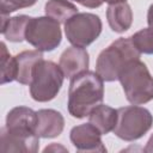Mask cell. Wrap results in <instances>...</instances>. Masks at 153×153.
<instances>
[{"label": "cell", "instance_id": "obj_10", "mask_svg": "<svg viewBox=\"0 0 153 153\" xmlns=\"http://www.w3.org/2000/svg\"><path fill=\"white\" fill-rule=\"evenodd\" d=\"M39 148V136H25L10 133L5 127L0 130V152L1 153H35Z\"/></svg>", "mask_w": 153, "mask_h": 153}, {"label": "cell", "instance_id": "obj_23", "mask_svg": "<svg viewBox=\"0 0 153 153\" xmlns=\"http://www.w3.org/2000/svg\"><path fill=\"white\" fill-rule=\"evenodd\" d=\"M147 23H148L149 27L153 29V4L149 6L148 12H147Z\"/></svg>", "mask_w": 153, "mask_h": 153}, {"label": "cell", "instance_id": "obj_22", "mask_svg": "<svg viewBox=\"0 0 153 153\" xmlns=\"http://www.w3.org/2000/svg\"><path fill=\"white\" fill-rule=\"evenodd\" d=\"M50 151H62V152H67V148L60 146V145H56V143H53L50 146H47L44 148V152H50Z\"/></svg>", "mask_w": 153, "mask_h": 153}, {"label": "cell", "instance_id": "obj_15", "mask_svg": "<svg viewBox=\"0 0 153 153\" xmlns=\"http://www.w3.org/2000/svg\"><path fill=\"white\" fill-rule=\"evenodd\" d=\"M31 17L20 14L16 17H7V14H1V26L0 31L4 37L10 42H22L25 39L26 27Z\"/></svg>", "mask_w": 153, "mask_h": 153}, {"label": "cell", "instance_id": "obj_6", "mask_svg": "<svg viewBox=\"0 0 153 153\" xmlns=\"http://www.w3.org/2000/svg\"><path fill=\"white\" fill-rule=\"evenodd\" d=\"M62 39L60 23L45 16L31 18L25 33V41L39 51H51L57 48Z\"/></svg>", "mask_w": 153, "mask_h": 153}, {"label": "cell", "instance_id": "obj_9", "mask_svg": "<svg viewBox=\"0 0 153 153\" xmlns=\"http://www.w3.org/2000/svg\"><path fill=\"white\" fill-rule=\"evenodd\" d=\"M37 127V112L26 106H16L6 116L5 128L13 134L33 136Z\"/></svg>", "mask_w": 153, "mask_h": 153}, {"label": "cell", "instance_id": "obj_11", "mask_svg": "<svg viewBox=\"0 0 153 153\" xmlns=\"http://www.w3.org/2000/svg\"><path fill=\"white\" fill-rule=\"evenodd\" d=\"M90 65L88 53L80 47H69L60 56L59 66L66 78H73L85 71Z\"/></svg>", "mask_w": 153, "mask_h": 153}, {"label": "cell", "instance_id": "obj_3", "mask_svg": "<svg viewBox=\"0 0 153 153\" xmlns=\"http://www.w3.org/2000/svg\"><path fill=\"white\" fill-rule=\"evenodd\" d=\"M140 55L141 53L136 49L130 37H120L100 51L96 62V72L104 81L118 80V74L123 66L130 60L140 59Z\"/></svg>", "mask_w": 153, "mask_h": 153}, {"label": "cell", "instance_id": "obj_24", "mask_svg": "<svg viewBox=\"0 0 153 153\" xmlns=\"http://www.w3.org/2000/svg\"><path fill=\"white\" fill-rule=\"evenodd\" d=\"M143 151L147 152V153H153V134H152V136L149 137V140L147 141V143H146Z\"/></svg>", "mask_w": 153, "mask_h": 153}, {"label": "cell", "instance_id": "obj_2", "mask_svg": "<svg viewBox=\"0 0 153 153\" xmlns=\"http://www.w3.org/2000/svg\"><path fill=\"white\" fill-rule=\"evenodd\" d=\"M118 80L129 103L141 105L153 99V76L140 59L128 61L121 69Z\"/></svg>", "mask_w": 153, "mask_h": 153}, {"label": "cell", "instance_id": "obj_13", "mask_svg": "<svg viewBox=\"0 0 153 153\" xmlns=\"http://www.w3.org/2000/svg\"><path fill=\"white\" fill-rule=\"evenodd\" d=\"M106 19L112 31L118 33L124 32L131 26L133 23L131 8L127 1L111 4L106 10Z\"/></svg>", "mask_w": 153, "mask_h": 153}, {"label": "cell", "instance_id": "obj_4", "mask_svg": "<svg viewBox=\"0 0 153 153\" xmlns=\"http://www.w3.org/2000/svg\"><path fill=\"white\" fill-rule=\"evenodd\" d=\"M63 73L55 62L41 60L32 71L30 94L36 102H49L54 99L63 84Z\"/></svg>", "mask_w": 153, "mask_h": 153}, {"label": "cell", "instance_id": "obj_12", "mask_svg": "<svg viewBox=\"0 0 153 153\" xmlns=\"http://www.w3.org/2000/svg\"><path fill=\"white\" fill-rule=\"evenodd\" d=\"M65 128V118L54 109H41L37 111L36 133L39 137L53 139L59 136Z\"/></svg>", "mask_w": 153, "mask_h": 153}, {"label": "cell", "instance_id": "obj_14", "mask_svg": "<svg viewBox=\"0 0 153 153\" xmlns=\"http://www.w3.org/2000/svg\"><path fill=\"white\" fill-rule=\"evenodd\" d=\"M43 60V54L39 50H24L16 55L17 75L16 80L23 85H30L32 80V71L37 62Z\"/></svg>", "mask_w": 153, "mask_h": 153}, {"label": "cell", "instance_id": "obj_25", "mask_svg": "<svg viewBox=\"0 0 153 153\" xmlns=\"http://www.w3.org/2000/svg\"><path fill=\"white\" fill-rule=\"evenodd\" d=\"M103 1H105V2H108V4H117V2H124V1H127V0H103Z\"/></svg>", "mask_w": 153, "mask_h": 153}, {"label": "cell", "instance_id": "obj_20", "mask_svg": "<svg viewBox=\"0 0 153 153\" xmlns=\"http://www.w3.org/2000/svg\"><path fill=\"white\" fill-rule=\"evenodd\" d=\"M37 0H0L1 14H10L20 8H26L36 4Z\"/></svg>", "mask_w": 153, "mask_h": 153}, {"label": "cell", "instance_id": "obj_16", "mask_svg": "<svg viewBox=\"0 0 153 153\" xmlns=\"http://www.w3.org/2000/svg\"><path fill=\"white\" fill-rule=\"evenodd\" d=\"M88 121L102 133V135L108 134L114 130L117 123V110L106 104H99L88 114Z\"/></svg>", "mask_w": 153, "mask_h": 153}, {"label": "cell", "instance_id": "obj_7", "mask_svg": "<svg viewBox=\"0 0 153 153\" xmlns=\"http://www.w3.org/2000/svg\"><path fill=\"white\" fill-rule=\"evenodd\" d=\"M102 32V20L93 13H76L65 23V35L74 47L85 48Z\"/></svg>", "mask_w": 153, "mask_h": 153}, {"label": "cell", "instance_id": "obj_8", "mask_svg": "<svg viewBox=\"0 0 153 153\" xmlns=\"http://www.w3.org/2000/svg\"><path fill=\"white\" fill-rule=\"evenodd\" d=\"M69 137L79 152H106L102 141V133L90 122L72 128Z\"/></svg>", "mask_w": 153, "mask_h": 153}, {"label": "cell", "instance_id": "obj_17", "mask_svg": "<svg viewBox=\"0 0 153 153\" xmlns=\"http://www.w3.org/2000/svg\"><path fill=\"white\" fill-rule=\"evenodd\" d=\"M45 16L55 19L56 22L66 23L69 18L78 13V8L68 0H48L44 6Z\"/></svg>", "mask_w": 153, "mask_h": 153}, {"label": "cell", "instance_id": "obj_18", "mask_svg": "<svg viewBox=\"0 0 153 153\" xmlns=\"http://www.w3.org/2000/svg\"><path fill=\"white\" fill-rule=\"evenodd\" d=\"M1 80L0 82L7 84L13 80H16L17 75V63H16V56H11V54L7 51L6 44L1 42Z\"/></svg>", "mask_w": 153, "mask_h": 153}, {"label": "cell", "instance_id": "obj_19", "mask_svg": "<svg viewBox=\"0 0 153 153\" xmlns=\"http://www.w3.org/2000/svg\"><path fill=\"white\" fill-rule=\"evenodd\" d=\"M134 45L141 54H153V29L145 27L130 36Z\"/></svg>", "mask_w": 153, "mask_h": 153}, {"label": "cell", "instance_id": "obj_5", "mask_svg": "<svg viewBox=\"0 0 153 153\" xmlns=\"http://www.w3.org/2000/svg\"><path fill=\"white\" fill-rule=\"evenodd\" d=\"M152 126V114L146 108L133 104L117 109V123L112 131L124 141H135L142 137Z\"/></svg>", "mask_w": 153, "mask_h": 153}, {"label": "cell", "instance_id": "obj_21", "mask_svg": "<svg viewBox=\"0 0 153 153\" xmlns=\"http://www.w3.org/2000/svg\"><path fill=\"white\" fill-rule=\"evenodd\" d=\"M85 7H88V8H96V7H99L104 1L103 0H73Z\"/></svg>", "mask_w": 153, "mask_h": 153}, {"label": "cell", "instance_id": "obj_1", "mask_svg": "<svg viewBox=\"0 0 153 153\" xmlns=\"http://www.w3.org/2000/svg\"><path fill=\"white\" fill-rule=\"evenodd\" d=\"M104 80L97 72L85 71L71 79L68 90V111L74 118L88 116L91 110L102 104Z\"/></svg>", "mask_w": 153, "mask_h": 153}]
</instances>
